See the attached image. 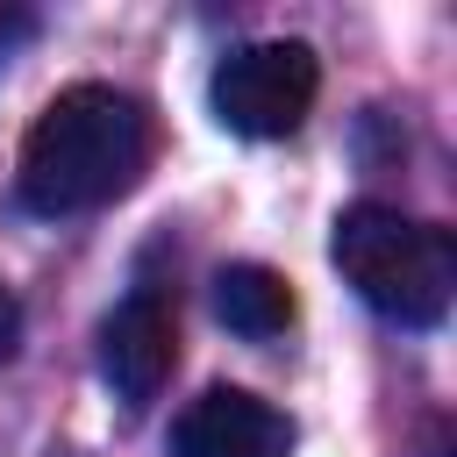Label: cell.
<instances>
[{"label": "cell", "instance_id": "6da1fadb", "mask_svg": "<svg viewBox=\"0 0 457 457\" xmlns=\"http://www.w3.org/2000/svg\"><path fill=\"white\" fill-rule=\"evenodd\" d=\"M150 150H157V121L136 93L121 86H64L21 136V207L36 214H86V207H107L121 200L143 171H150Z\"/></svg>", "mask_w": 457, "mask_h": 457}, {"label": "cell", "instance_id": "7a4b0ae2", "mask_svg": "<svg viewBox=\"0 0 457 457\" xmlns=\"http://www.w3.org/2000/svg\"><path fill=\"white\" fill-rule=\"evenodd\" d=\"M328 257L343 271V286L400 321V328H436L450 314V293H457V250L436 221H414L400 207H378V200H357L336 214V236H328Z\"/></svg>", "mask_w": 457, "mask_h": 457}, {"label": "cell", "instance_id": "3957f363", "mask_svg": "<svg viewBox=\"0 0 457 457\" xmlns=\"http://www.w3.org/2000/svg\"><path fill=\"white\" fill-rule=\"evenodd\" d=\"M314 93H321V57H314L307 43H293V36L228 50V57L214 64V86H207L214 121L236 129V136H257V143L293 136V129L307 121Z\"/></svg>", "mask_w": 457, "mask_h": 457}, {"label": "cell", "instance_id": "277c9868", "mask_svg": "<svg viewBox=\"0 0 457 457\" xmlns=\"http://www.w3.org/2000/svg\"><path fill=\"white\" fill-rule=\"evenodd\" d=\"M179 364V314L157 286H136L107 321H100V378L114 386L121 407H150L157 386Z\"/></svg>", "mask_w": 457, "mask_h": 457}, {"label": "cell", "instance_id": "5b68a950", "mask_svg": "<svg viewBox=\"0 0 457 457\" xmlns=\"http://www.w3.org/2000/svg\"><path fill=\"white\" fill-rule=\"evenodd\" d=\"M171 457H293V421L243 386H207L171 421Z\"/></svg>", "mask_w": 457, "mask_h": 457}, {"label": "cell", "instance_id": "8992f818", "mask_svg": "<svg viewBox=\"0 0 457 457\" xmlns=\"http://www.w3.org/2000/svg\"><path fill=\"white\" fill-rule=\"evenodd\" d=\"M214 314H221L236 336L271 343V336L293 328L300 300H293V286H286L271 264H221V271H214Z\"/></svg>", "mask_w": 457, "mask_h": 457}, {"label": "cell", "instance_id": "52a82bcc", "mask_svg": "<svg viewBox=\"0 0 457 457\" xmlns=\"http://www.w3.org/2000/svg\"><path fill=\"white\" fill-rule=\"evenodd\" d=\"M29 36H36V14H29V7H14V0H0V64H7Z\"/></svg>", "mask_w": 457, "mask_h": 457}, {"label": "cell", "instance_id": "ba28073f", "mask_svg": "<svg viewBox=\"0 0 457 457\" xmlns=\"http://www.w3.org/2000/svg\"><path fill=\"white\" fill-rule=\"evenodd\" d=\"M14 343H21V300L0 286V364L14 357Z\"/></svg>", "mask_w": 457, "mask_h": 457}]
</instances>
